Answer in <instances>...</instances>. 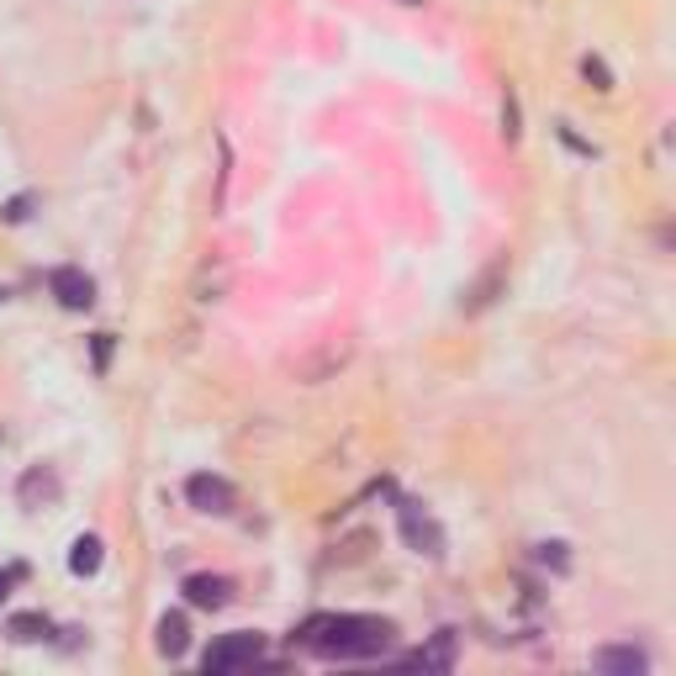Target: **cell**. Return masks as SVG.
Listing matches in <instances>:
<instances>
[{
  "label": "cell",
  "instance_id": "cell-16",
  "mask_svg": "<svg viewBox=\"0 0 676 676\" xmlns=\"http://www.w3.org/2000/svg\"><path fill=\"white\" fill-rule=\"evenodd\" d=\"M539 560H545V565H555V571H565V565H571V560H565V545H539Z\"/></svg>",
  "mask_w": 676,
  "mask_h": 676
},
{
  "label": "cell",
  "instance_id": "cell-14",
  "mask_svg": "<svg viewBox=\"0 0 676 676\" xmlns=\"http://www.w3.org/2000/svg\"><path fill=\"white\" fill-rule=\"evenodd\" d=\"M582 75H587L597 90H614V75H608V64H603V59H587V64H582Z\"/></svg>",
  "mask_w": 676,
  "mask_h": 676
},
{
  "label": "cell",
  "instance_id": "cell-19",
  "mask_svg": "<svg viewBox=\"0 0 676 676\" xmlns=\"http://www.w3.org/2000/svg\"><path fill=\"white\" fill-rule=\"evenodd\" d=\"M397 5H423V0H397Z\"/></svg>",
  "mask_w": 676,
  "mask_h": 676
},
{
  "label": "cell",
  "instance_id": "cell-1",
  "mask_svg": "<svg viewBox=\"0 0 676 676\" xmlns=\"http://www.w3.org/2000/svg\"><path fill=\"white\" fill-rule=\"evenodd\" d=\"M386 640H391V623L381 618H312L301 629V645L323 661H359V655H381Z\"/></svg>",
  "mask_w": 676,
  "mask_h": 676
},
{
  "label": "cell",
  "instance_id": "cell-7",
  "mask_svg": "<svg viewBox=\"0 0 676 676\" xmlns=\"http://www.w3.org/2000/svg\"><path fill=\"white\" fill-rule=\"evenodd\" d=\"M185 597H191L196 608H228L233 582H228V576H185Z\"/></svg>",
  "mask_w": 676,
  "mask_h": 676
},
{
  "label": "cell",
  "instance_id": "cell-13",
  "mask_svg": "<svg viewBox=\"0 0 676 676\" xmlns=\"http://www.w3.org/2000/svg\"><path fill=\"white\" fill-rule=\"evenodd\" d=\"M502 270H507V265H502V260H497V265H492V270H486V280H481V286H476V291H471V301H466L471 312H481V307L492 301V291H497V280H502Z\"/></svg>",
  "mask_w": 676,
  "mask_h": 676
},
{
  "label": "cell",
  "instance_id": "cell-5",
  "mask_svg": "<svg viewBox=\"0 0 676 676\" xmlns=\"http://www.w3.org/2000/svg\"><path fill=\"white\" fill-rule=\"evenodd\" d=\"M48 291L59 296V307H69V312H85L90 301H95V280H90L85 270L59 265L54 275H48Z\"/></svg>",
  "mask_w": 676,
  "mask_h": 676
},
{
  "label": "cell",
  "instance_id": "cell-9",
  "mask_svg": "<svg viewBox=\"0 0 676 676\" xmlns=\"http://www.w3.org/2000/svg\"><path fill=\"white\" fill-rule=\"evenodd\" d=\"M185 650H191V623H185V614H164L159 618V655L180 661Z\"/></svg>",
  "mask_w": 676,
  "mask_h": 676
},
{
  "label": "cell",
  "instance_id": "cell-12",
  "mask_svg": "<svg viewBox=\"0 0 676 676\" xmlns=\"http://www.w3.org/2000/svg\"><path fill=\"white\" fill-rule=\"evenodd\" d=\"M5 634H11L16 645H37V640H48V634H54V623H48L43 614H16L11 623H5Z\"/></svg>",
  "mask_w": 676,
  "mask_h": 676
},
{
  "label": "cell",
  "instance_id": "cell-17",
  "mask_svg": "<svg viewBox=\"0 0 676 676\" xmlns=\"http://www.w3.org/2000/svg\"><path fill=\"white\" fill-rule=\"evenodd\" d=\"M22 576H27V571H22V565H11V571H0V603H5V597H11V587H16V582H22Z\"/></svg>",
  "mask_w": 676,
  "mask_h": 676
},
{
  "label": "cell",
  "instance_id": "cell-8",
  "mask_svg": "<svg viewBox=\"0 0 676 676\" xmlns=\"http://www.w3.org/2000/svg\"><path fill=\"white\" fill-rule=\"evenodd\" d=\"M592 666H597V672L640 676L650 661H645V650H634V645H608V650H597V655H592Z\"/></svg>",
  "mask_w": 676,
  "mask_h": 676
},
{
  "label": "cell",
  "instance_id": "cell-4",
  "mask_svg": "<svg viewBox=\"0 0 676 676\" xmlns=\"http://www.w3.org/2000/svg\"><path fill=\"white\" fill-rule=\"evenodd\" d=\"M185 497H191V507H202V513H233L238 507V492L222 481V476H191L185 481Z\"/></svg>",
  "mask_w": 676,
  "mask_h": 676
},
{
  "label": "cell",
  "instance_id": "cell-2",
  "mask_svg": "<svg viewBox=\"0 0 676 676\" xmlns=\"http://www.w3.org/2000/svg\"><path fill=\"white\" fill-rule=\"evenodd\" d=\"M260 650H265V640L260 634H222L217 645L206 650V676H228V672H243V666H254L260 661Z\"/></svg>",
  "mask_w": 676,
  "mask_h": 676
},
{
  "label": "cell",
  "instance_id": "cell-18",
  "mask_svg": "<svg viewBox=\"0 0 676 676\" xmlns=\"http://www.w3.org/2000/svg\"><path fill=\"white\" fill-rule=\"evenodd\" d=\"M27 206H32V196H16V202H5V222H22V217H27Z\"/></svg>",
  "mask_w": 676,
  "mask_h": 676
},
{
  "label": "cell",
  "instance_id": "cell-15",
  "mask_svg": "<svg viewBox=\"0 0 676 676\" xmlns=\"http://www.w3.org/2000/svg\"><path fill=\"white\" fill-rule=\"evenodd\" d=\"M90 354H95V370H106V365H112V333H95V339H90Z\"/></svg>",
  "mask_w": 676,
  "mask_h": 676
},
{
  "label": "cell",
  "instance_id": "cell-3",
  "mask_svg": "<svg viewBox=\"0 0 676 676\" xmlns=\"http://www.w3.org/2000/svg\"><path fill=\"white\" fill-rule=\"evenodd\" d=\"M402 534H408V545L417 550V555H444V529L417 507V502H402Z\"/></svg>",
  "mask_w": 676,
  "mask_h": 676
},
{
  "label": "cell",
  "instance_id": "cell-10",
  "mask_svg": "<svg viewBox=\"0 0 676 676\" xmlns=\"http://www.w3.org/2000/svg\"><path fill=\"white\" fill-rule=\"evenodd\" d=\"M69 571H75V576H95V571H101V539H95V534H80V539L69 545Z\"/></svg>",
  "mask_w": 676,
  "mask_h": 676
},
{
  "label": "cell",
  "instance_id": "cell-11",
  "mask_svg": "<svg viewBox=\"0 0 676 676\" xmlns=\"http://www.w3.org/2000/svg\"><path fill=\"white\" fill-rule=\"evenodd\" d=\"M408 666H439V672H449V666H455V634L444 629V634L434 640V645L412 650V655H408Z\"/></svg>",
  "mask_w": 676,
  "mask_h": 676
},
{
  "label": "cell",
  "instance_id": "cell-6",
  "mask_svg": "<svg viewBox=\"0 0 676 676\" xmlns=\"http://www.w3.org/2000/svg\"><path fill=\"white\" fill-rule=\"evenodd\" d=\"M59 476L48 471V466H32L27 476H22V481H16V497H22V507H27V513H37V507H54V502H59Z\"/></svg>",
  "mask_w": 676,
  "mask_h": 676
}]
</instances>
